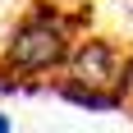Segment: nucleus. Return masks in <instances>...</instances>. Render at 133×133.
<instances>
[{
	"label": "nucleus",
	"instance_id": "1",
	"mask_svg": "<svg viewBox=\"0 0 133 133\" xmlns=\"http://www.w3.org/2000/svg\"><path fill=\"white\" fill-rule=\"evenodd\" d=\"M78 41V23L64 14V5L37 0L32 9L14 23L0 51V69L18 78H41V74H64L69 51Z\"/></svg>",
	"mask_w": 133,
	"mask_h": 133
},
{
	"label": "nucleus",
	"instance_id": "2",
	"mask_svg": "<svg viewBox=\"0 0 133 133\" xmlns=\"http://www.w3.org/2000/svg\"><path fill=\"white\" fill-rule=\"evenodd\" d=\"M64 78L83 83V87H96V92H119L124 83V46L115 37H78L74 51H69V64H64Z\"/></svg>",
	"mask_w": 133,
	"mask_h": 133
},
{
	"label": "nucleus",
	"instance_id": "3",
	"mask_svg": "<svg viewBox=\"0 0 133 133\" xmlns=\"http://www.w3.org/2000/svg\"><path fill=\"white\" fill-rule=\"evenodd\" d=\"M55 92L64 96V101H74V106H87V110H119V106H124V96L83 87V83H74V78H60V83H55Z\"/></svg>",
	"mask_w": 133,
	"mask_h": 133
},
{
	"label": "nucleus",
	"instance_id": "4",
	"mask_svg": "<svg viewBox=\"0 0 133 133\" xmlns=\"http://www.w3.org/2000/svg\"><path fill=\"white\" fill-rule=\"evenodd\" d=\"M14 129V119H9V115H0V133H9Z\"/></svg>",
	"mask_w": 133,
	"mask_h": 133
}]
</instances>
